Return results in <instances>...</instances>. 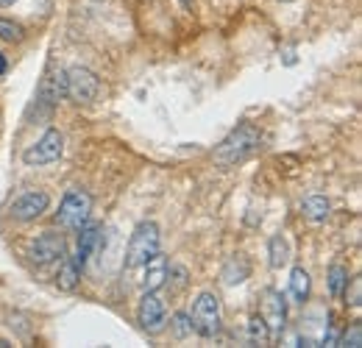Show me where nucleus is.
<instances>
[{
	"label": "nucleus",
	"instance_id": "10",
	"mask_svg": "<svg viewBox=\"0 0 362 348\" xmlns=\"http://www.w3.org/2000/svg\"><path fill=\"white\" fill-rule=\"evenodd\" d=\"M271 329V337H281L287 329V301L279 290H265L262 296V312H259Z\"/></svg>",
	"mask_w": 362,
	"mask_h": 348
},
{
	"label": "nucleus",
	"instance_id": "16",
	"mask_svg": "<svg viewBox=\"0 0 362 348\" xmlns=\"http://www.w3.org/2000/svg\"><path fill=\"white\" fill-rule=\"evenodd\" d=\"M248 273H251V262L245 260V257H231V260L226 262V267H223V284L234 287V284L245 282Z\"/></svg>",
	"mask_w": 362,
	"mask_h": 348
},
{
	"label": "nucleus",
	"instance_id": "2",
	"mask_svg": "<svg viewBox=\"0 0 362 348\" xmlns=\"http://www.w3.org/2000/svg\"><path fill=\"white\" fill-rule=\"evenodd\" d=\"M189 318H192V332L212 340L218 337L221 332V323H223V312H221V298L209 290L198 293L195 301H192V309H189Z\"/></svg>",
	"mask_w": 362,
	"mask_h": 348
},
{
	"label": "nucleus",
	"instance_id": "4",
	"mask_svg": "<svg viewBox=\"0 0 362 348\" xmlns=\"http://www.w3.org/2000/svg\"><path fill=\"white\" fill-rule=\"evenodd\" d=\"M92 215V195L81 187H73L64 192V198L59 201V209H56V226L67 228V231H78Z\"/></svg>",
	"mask_w": 362,
	"mask_h": 348
},
{
	"label": "nucleus",
	"instance_id": "18",
	"mask_svg": "<svg viewBox=\"0 0 362 348\" xmlns=\"http://www.w3.org/2000/svg\"><path fill=\"white\" fill-rule=\"evenodd\" d=\"M326 282H329V296H332V298H343V293L349 290V267L332 265Z\"/></svg>",
	"mask_w": 362,
	"mask_h": 348
},
{
	"label": "nucleus",
	"instance_id": "25",
	"mask_svg": "<svg viewBox=\"0 0 362 348\" xmlns=\"http://www.w3.org/2000/svg\"><path fill=\"white\" fill-rule=\"evenodd\" d=\"M179 3L187 8V11H192V8H195V0H179Z\"/></svg>",
	"mask_w": 362,
	"mask_h": 348
},
{
	"label": "nucleus",
	"instance_id": "20",
	"mask_svg": "<svg viewBox=\"0 0 362 348\" xmlns=\"http://www.w3.org/2000/svg\"><path fill=\"white\" fill-rule=\"evenodd\" d=\"M0 40L3 42H23L25 40V28L11 17H0Z\"/></svg>",
	"mask_w": 362,
	"mask_h": 348
},
{
	"label": "nucleus",
	"instance_id": "17",
	"mask_svg": "<svg viewBox=\"0 0 362 348\" xmlns=\"http://www.w3.org/2000/svg\"><path fill=\"white\" fill-rule=\"evenodd\" d=\"M268 262H271L273 270H281L287 262H290V245L281 234H273L268 240Z\"/></svg>",
	"mask_w": 362,
	"mask_h": 348
},
{
	"label": "nucleus",
	"instance_id": "15",
	"mask_svg": "<svg viewBox=\"0 0 362 348\" xmlns=\"http://www.w3.org/2000/svg\"><path fill=\"white\" fill-rule=\"evenodd\" d=\"M310 287H313L310 273H307L301 265H296V267L290 270V296H293L298 304H304V301L310 298Z\"/></svg>",
	"mask_w": 362,
	"mask_h": 348
},
{
	"label": "nucleus",
	"instance_id": "21",
	"mask_svg": "<svg viewBox=\"0 0 362 348\" xmlns=\"http://www.w3.org/2000/svg\"><path fill=\"white\" fill-rule=\"evenodd\" d=\"M170 329H173V335L184 340V337H189L192 335V318H189V312H176L173 318H170Z\"/></svg>",
	"mask_w": 362,
	"mask_h": 348
},
{
	"label": "nucleus",
	"instance_id": "1",
	"mask_svg": "<svg viewBox=\"0 0 362 348\" xmlns=\"http://www.w3.org/2000/svg\"><path fill=\"white\" fill-rule=\"evenodd\" d=\"M259 142H262V134L254 126H240L228 134L226 139L212 151V159L223 168H231V165H240L245 159H251L257 151H259Z\"/></svg>",
	"mask_w": 362,
	"mask_h": 348
},
{
	"label": "nucleus",
	"instance_id": "22",
	"mask_svg": "<svg viewBox=\"0 0 362 348\" xmlns=\"http://www.w3.org/2000/svg\"><path fill=\"white\" fill-rule=\"evenodd\" d=\"M337 346H351V348L362 346V326L360 323H351V326L337 337Z\"/></svg>",
	"mask_w": 362,
	"mask_h": 348
},
{
	"label": "nucleus",
	"instance_id": "8",
	"mask_svg": "<svg viewBox=\"0 0 362 348\" xmlns=\"http://www.w3.org/2000/svg\"><path fill=\"white\" fill-rule=\"evenodd\" d=\"M64 257H67V240H64V234H56V231L37 234L28 245V260L37 267H47L53 262H62Z\"/></svg>",
	"mask_w": 362,
	"mask_h": 348
},
{
	"label": "nucleus",
	"instance_id": "6",
	"mask_svg": "<svg viewBox=\"0 0 362 348\" xmlns=\"http://www.w3.org/2000/svg\"><path fill=\"white\" fill-rule=\"evenodd\" d=\"M98 95H100V79L90 67L73 64L64 70V98H70L73 103H92Z\"/></svg>",
	"mask_w": 362,
	"mask_h": 348
},
{
	"label": "nucleus",
	"instance_id": "13",
	"mask_svg": "<svg viewBox=\"0 0 362 348\" xmlns=\"http://www.w3.org/2000/svg\"><path fill=\"white\" fill-rule=\"evenodd\" d=\"M301 215L310 220V223H326L329 215H332V204H329V198L326 195H320V192H313V195H307L304 201H301Z\"/></svg>",
	"mask_w": 362,
	"mask_h": 348
},
{
	"label": "nucleus",
	"instance_id": "5",
	"mask_svg": "<svg viewBox=\"0 0 362 348\" xmlns=\"http://www.w3.org/2000/svg\"><path fill=\"white\" fill-rule=\"evenodd\" d=\"M64 153V134L59 129H47L34 145H28L23 151V165L25 168H45L59 162Z\"/></svg>",
	"mask_w": 362,
	"mask_h": 348
},
{
	"label": "nucleus",
	"instance_id": "23",
	"mask_svg": "<svg viewBox=\"0 0 362 348\" xmlns=\"http://www.w3.org/2000/svg\"><path fill=\"white\" fill-rule=\"evenodd\" d=\"M349 282H351V293L346 290V293H343V298H346V304L357 309V306L362 304V293H360V290H362V282H360V279H349Z\"/></svg>",
	"mask_w": 362,
	"mask_h": 348
},
{
	"label": "nucleus",
	"instance_id": "12",
	"mask_svg": "<svg viewBox=\"0 0 362 348\" xmlns=\"http://www.w3.org/2000/svg\"><path fill=\"white\" fill-rule=\"evenodd\" d=\"M142 267H145V270H142L139 287H142V290H162L165 282H168V267H170V265H168V257H165L162 251H156Z\"/></svg>",
	"mask_w": 362,
	"mask_h": 348
},
{
	"label": "nucleus",
	"instance_id": "9",
	"mask_svg": "<svg viewBox=\"0 0 362 348\" xmlns=\"http://www.w3.org/2000/svg\"><path fill=\"white\" fill-rule=\"evenodd\" d=\"M47 209H50V195L45 190H25L11 201L8 215L17 223H34L37 218H42Z\"/></svg>",
	"mask_w": 362,
	"mask_h": 348
},
{
	"label": "nucleus",
	"instance_id": "7",
	"mask_svg": "<svg viewBox=\"0 0 362 348\" xmlns=\"http://www.w3.org/2000/svg\"><path fill=\"white\" fill-rule=\"evenodd\" d=\"M136 323L148 335H159L168 326V301L159 296V290H145L136 306Z\"/></svg>",
	"mask_w": 362,
	"mask_h": 348
},
{
	"label": "nucleus",
	"instance_id": "3",
	"mask_svg": "<svg viewBox=\"0 0 362 348\" xmlns=\"http://www.w3.org/2000/svg\"><path fill=\"white\" fill-rule=\"evenodd\" d=\"M159 243H162V234H159V226L153 220L136 223L134 231H132V240H129V248H126V267L129 270L142 267L159 251Z\"/></svg>",
	"mask_w": 362,
	"mask_h": 348
},
{
	"label": "nucleus",
	"instance_id": "14",
	"mask_svg": "<svg viewBox=\"0 0 362 348\" xmlns=\"http://www.w3.org/2000/svg\"><path fill=\"white\" fill-rule=\"evenodd\" d=\"M78 282H81V267L73 262V257H64L59 265V273H56V287L70 293V290L78 287Z\"/></svg>",
	"mask_w": 362,
	"mask_h": 348
},
{
	"label": "nucleus",
	"instance_id": "24",
	"mask_svg": "<svg viewBox=\"0 0 362 348\" xmlns=\"http://www.w3.org/2000/svg\"><path fill=\"white\" fill-rule=\"evenodd\" d=\"M8 73V59H6V53L0 50V76H6Z\"/></svg>",
	"mask_w": 362,
	"mask_h": 348
},
{
	"label": "nucleus",
	"instance_id": "26",
	"mask_svg": "<svg viewBox=\"0 0 362 348\" xmlns=\"http://www.w3.org/2000/svg\"><path fill=\"white\" fill-rule=\"evenodd\" d=\"M11 3H17V0H0V6H11Z\"/></svg>",
	"mask_w": 362,
	"mask_h": 348
},
{
	"label": "nucleus",
	"instance_id": "19",
	"mask_svg": "<svg viewBox=\"0 0 362 348\" xmlns=\"http://www.w3.org/2000/svg\"><path fill=\"white\" fill-rule=\"evenodd\" d=\"M268 340H271V329H268L265 318L262 315H251L248 318V343L251 346H265Z\"/></svg>",
	"mask_w": 362,
	"mask_h": 348
},
{
	"label": "nucleus",
	"instance_id": "11",
	"mask_svg": "<svg viewBox=\"0 0 362 348\" xmlns=\"http://www.w3.org/2000/svg\"><path fill=\"white\" fill-rule=\"evenodd\" d=\"M78 231H81V237H78V245H76L73 262H76V265L81 267V273H84V267H87L90 257L95 254V248L100 245V231H103V228H100L98 223H90V220H87Z\"/></svg>",
	"mask_w": 362,
	"mask_h": 348
}]
</instances>
